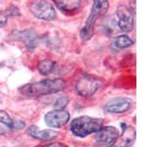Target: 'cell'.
<instances>
[{
    "instance_id": "cell-1",
    "label": "cell",
    "mask_w": 157,
    "mask_h": 147,
    "mask_svg": "<svg viewBox=\"0 0 157 147\" xmlns=\"http://www.w3.org/2000/svg\"><path fill=\"white\" fill-rule=\"evenodd\" d=\"M67 86L66 81L63 78H46L36 82L25 85L19 88L20 93L26 97H38L43 95L55 94L64 90Z\"/></svg>"
},
{
    "instance_id": "cell-2",
    "label": "cell",
    "mask_w": 157,
    "mask_h": 147,
    "mask_svg": "<svg viewBox=\"0 0 157 147\" xmlns=\"http://www.w3.org/2000/svg\"><path fill=\"white\" fill-rule=\"evenodd\" d=\"M103 126V120L100 118H92L90 116H80L75 118L70 125V130L72 134L85 138L87 135L96 134Z\"/></svg>"
},
{
    "instance_id": "cell-3",
    "label": "cell",
    "mask_w": 157,
    "mask_h": 147,
    "mask_svg": "<svg viewBox=\"0 0 157 147\" xmlns=\"http://www.w3.org/2000/svg\"><path fill=\"white\" fill-rule=\"evenodd\" d=\"M108 8H109V2L106 0H95L93 1L90 13L88 15L85 26L82 27L80 32V37L82 40H90L94 33V26L98 18L105 15Z\"/></svg>"
},
{
    "instance_id": "cell-4",
    "label": "cell",
    "mask_w": 157,
    "mask_h": 147,
    "mask_svg": "<svg viewBox=\"0 0 157 147\" xmlns=\"http://www.w3.org/2000/svg\"><path fill=\"white\" fill-rule=\"evenodd\" d=\"M100 80L90 74H82L78 77L75 82V90L78 95L87 98L98 90L100 87Z\"/></svg>"
},
{
    "instance_id": "cell-5",
    "label": "cell",
    "mask_w": 157,
    "mask_h": 147,
    "mask_svg": "<svg viewBox=\"0 0 157 147\" xmlns=\"http://www.w3.org/2000/svg\"><path fill=\"white\" fill-rule=\"evenodd\" d=\"M29 11L34 17L43 21H52L56 18V11L52 4L47 1H33L29 5Z\"/></svg>"
},
{
    "instance_id": "cell-6",
    "label": "cell",
    "mask_w": 157,
    "mask_h": 147,
    "mask_svg": "<svg viewBox=\"0 0 157 147\" xmlns=\"http://www.w3.org/2000/svg\"><path fill=\"white\" fill-rule=\"evenodd\" d=\"M135 12L130 7L126 5H119L116 10L117 24L121 31L125 32H130L134 28L135 24Z\"/></svg>"
},
{
    "instance_id": "cell-7",
    "label": "cell",
    "mask_w": 157,
    "mask_h": 147,
    "mask_svg": "<svg viewBox=\"0 0 157 147\" xmlns=\"http://www.w3.org/2000/svg\"><path fill=\"white\" fill-rule=\"evenodd\" d=\"M119 135H120L119 130L115 126H102L96 132L94 136V140L96 142V144L100 147H111L114 144V142L117 140Z\"/></svg>"
},
{
    "instance_id": "cell-8",
    "label": "cell",
    "mask_w": 157,
    "mask_h": 147,
    "mask_svg": "<svg viewBox=\"0 0 157 147\" xmlns=\"http://www.w3.org/2000/svg\"><path fill=\"white\" fill-rule=\"evenodd\" d=\"M70 121V114L66 110H51L44 116V122L47 126L59 129L68 124Z\"/></svg>"
},
{
    "instance_id": "cell-9",
    "label": "cell",
    "mask_w": 157,
    "mask_h": 147,
    "mask_svg": "<svg viewBox=\"0 0 157 147\" xmlns=\"http://www.w3.org/2000/svg\"><path fill=\"white\" fill-rule=\"evenodd\" d=\"M132 107V99L128 97H116L104 105V111L108 114H123Z\"/></svg>"
},
{
    "instance_id": "cell-10",
    "label": "cell",
    "mask_w": 157,
    "mask_h": 147,
    "mask_svg": "<svg viewBox=\"0 0 157 147\" xmlns=\"http://www.w3.org/2000/svg\"><path fill=\"white\" fill-rule=\"evenodd\" d=\"M122 126H124L123 132L121 134V135L118 136L117 140L111 147H131L135 143L136 134V129L131 126H125L124 124H122Z\"/></svg>"
},
{
    "instance_id": "cell-11",
    "label": "cell",
    "mask_w": 157,
    "mask_h": 147,
    "mask_svg": "<svg viewBox=\"0 0 157 147\" xmlns=\"http://www.w3.org/2000/svg\"><path fill=\"white\" fill-rule=\"evenodd\" d=\"M27 134L34 139L40 141H52L59 135L58 131L52 130H39L36 126H29L27 130Z\"/></svg>"
},
{
    "instance_id": "cell-12",
    "label": "cell",
    "mask_w": 157,
    "mask_h": 147,
    "mask_svg": "<svg viewBox=\"0 0 157 147\" xmlns=\"http://www.w3.org/2000/svg\"><path fill=\"white\" fill-rule=\"evenodd\" d=\"M14 39L19 40L21 42H24L25 45L29 50H33L36 46L37 43V34L32 29H26V31H16L14 32V34H12Z\"/></svg>"
},
{
    "instance_id": "cell-13",
    "label": "cell",
    "mask_w": 157,
    "mask_h": 147,
    "mask_svg": "<svg viewBox=\"0 0 157 147\" xmlns=\"http://www.w3.org/2000/svg\"><path fill=\"white\" fill-rule=\"evenodd\" d=\"M56 7L66 15H74L78 12L82 1L80 0H55Z\"/></svg>"
},
{
    "instance_id": "cell-14",
    "label": "cell",
    "mask_w": 157,
    "mask_h": 147,
    "mask_svg": "<svg viewBox=\"0 0 157 147\" xmlns=\"http://www.w3.org/2000/svg\"><path fill=\"white\" fill-rule=\"evenodd\" d=\"M55 66H56V63L53 60H50V59H43V60H41L38 63L37 70L40 75L47 76L54 71Z\"/></svg>"
},
{
    "instance_id": "cell-15",
    "label": "cell",
    "mask_w": 157,
    "mask_h": 147,
    "mask_svg": "<svg viewBox=\"0 0 157 147\" xmlns=\"http://www.w3.org/2000/svg\"><path fill=\"white\" fill-rule=\"evenodd\" d=\"M134 44L135 41L126 34H121V36H118L114 38V45L119 49H125L134 45Z\"/></svg>"
},
{
    "instance_id": "cell-16",
    "label": "cell",
    "mask_w": 157,
    "mask_h": 147,
    "mask_svg": "<svg viewBox=\"0 0 157 147\" xmlns=\"http://www.w3.org/2000/svg\"><path fill=\"white\" fill-rule=\"evenodd\" d=\"M0 124L6 126L10 130H13L14 121L5 110H0Z\"/></svg>"
},
{
    "instance_id": "cell-17",
    "label": "cell",
    "mask_w": 157,
    "mask_h": 147,
    "mask_svg": "<svg viewBox=\"0 0 157 147\" xmlns=\"http://www.w3.org/2000/svg\"><path fill=\"white\" fill-rule=\"evenodd\" d=\"M69 98L68 96H62L59 97L58 99L55 100V102L53 103L54 109L56 110H65V107L69 104Z\"/></svg>"
},
{
    "instance_id": "cell-18",
    "label": "cell",
    "mask_w": 157,
    "mask_h": 147,
    "mask_svg": "<svg viewBox=\"0 0 157 147\" xmlns=\"http://www.w3.org/2000/svg\"><path fill=\"white\" fill-rule=\"evenodd\" d=\"M5 14L7 15V17L8 16H20V11H19V9L16 6H14V5H11V6H9L6 9V11H5Z\"/></svg>"
},
{
    "instance_id": "cell-19",
    "label": "cell",
    "mask_w": 157,
    "mask_h": 147,
    "mask_svg": "<svg viewBox=\"0 0 157 147\" xmlns=\"http://www.w3.org/2000/svg\"><path fill=\"white\" fill-rule=\"evenodd\" d=\"M7 22H8L7 15L5 14L4 11L0 12V28H4L5 26H6Z\"/></svg>"
},
{
    "instance_id": "cell-20",
    "label": "cell",
    "mask_w": 157,
    "mask_h": 147,
    "mask_svg": "<svg viewBox=\"0 0 157 147\" xmlns=\"http://www.w3.org/2000/svg\"><path fill=\"white\" fill-rule=\"evenodd\" d=\"M43 147H67L62 142H51V143H48L46 145H44Z\"/></svg>"
}]
</instances>
